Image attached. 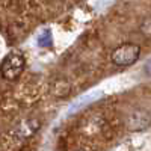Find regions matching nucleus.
I'll return each instance as SVG.
<instances>
[{
    "instance_id": "nucleus-4",
    "label": "nucleus",
    "mask_w": 151,
    "mask_h": 151,
    "mask_svg": "<svg viewBox=\"0 0 151 151\" xmlns=\"http://www.w3.org/2000/svg\"><path fill=\"white\" fill-rule=\"evenodd\" d=\"M40 129H41V121L38 118H26L21 119L14 127V134L18 139H27V137H32Z\"/></svg>"
},
{
    "instance_id": "nucleus-8",
    "label": "nucleus",
    "mask_w": 151,
    "mask_h": 151,
    "mask_svg": "<svg viewBox=\"0 0 151 151\" xmlns=\"http://www.w3.org/2000/svg\"><path fill=\"white\" fill-rule=\"evenodd\" d=\"M77 151H86V150H77Z\"/></svg>"
},
{
    "instance_id": "nucleus-1",
    "label": "nucleus",
    "mask_w": 151,
    "mask_h": 151,
    "mask_svg": "<svg viewBox=\"0 0 151 151\" xmlns=\"http://www.w3.org/2000/svg\"><path fill=\"white\" fill-rule=\"evenodd\" d=\"M141 45L134 42H122L121 45L115 47L110 53V60L113 65L125 68L136 64L141 58Z\"/></svg>"
},
{
    "instance_id": "nucleus-5",
    "label": "nucleus",
    "mask_w": 151,
    "mask_h": 151,
    "mask_svg": "<svg viewBox=\"0 0 151 151\" xmlns=\"http://www.w3.org/2000/svg\"><path fill=\"white\" fill-rule=\"evenodd\" d=\"M139 32L142 33V36L151 40V17H147L139 26Z\"/></svg>"
},
{
    "instance_id": "nucleus-6",
    "label": "nucleus",
    "mask_w": 151,
    "mask_h": 151,
    "mask_svg": "<svg viewBox=\"0 0 151 151\" xmlns=\"http://www.w3.org/2000/svg\"><path fill=\"white\" fill-rule=\"evenodd\" d=\"M38 44L40 45H50L52 44V30H44L41 36H38Z\"/></svg>"
},
{
    "instance_id": "nucleus-2",
    "label": "nucleus",
    "mask_w": 151,
    "mask_h": 151,
    "mask_svg": "<svg viewBox=\"0 0 151 151\" xmlns=\"http://www.w3.org/2000/svg\"><path fill=\"white\" fill-rule=\"evenodd\" d=\"M26 67V59L20 52H11L0 64V74L5 80H17Z\"/></svg>"
},
{
    "instance_id": "nucleus-3",
    "label": "nucleus",
    "mask_w": 151,
    "mask_h": 151,
    "mask_svg": "<svg viewBox=\"0 0 151 151\" xmlns=\"http://www.w3.org/2000/svg\"><path fill=\"white\" fill-rule=\"evenodd\" d=\"M151 125V113L148 110H133L125 118V127L130 132H142Z\"/></svg>"
},
{
    "instance_id": "nucleus-7",
    "label": "nucleus",
    "mask_w": 151,
    "mask_h": 151,
    "mask_svg": "<svg viewBox=\"0 0 151 151\" xmlns=\"http://www.w3.org/2000/svg\"><path fill=\"white\" fill-rule=\"evenodd\" d=\"M145 71H147V74H150V76H151V59L145 64Z\"/></svg>"
}]
</instances>
